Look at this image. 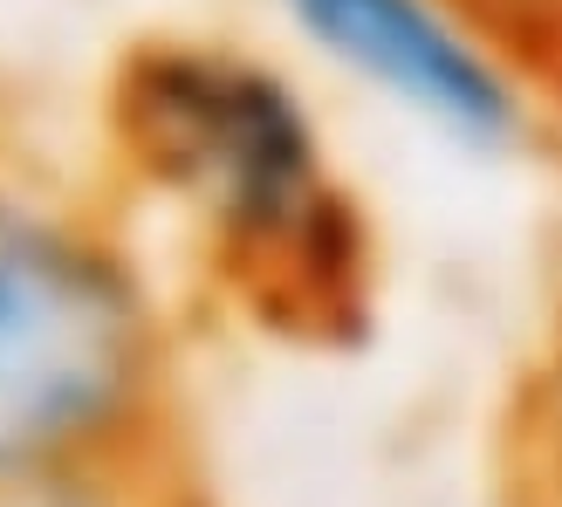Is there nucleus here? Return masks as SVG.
I'll list each match as a JSON object with an SVG mask.
<instances>
[{"label":"nucleus","mask_w":562,"mask_h":507,"mask_svg":"<svg viewBox=\"0 0 562 507\" xmlns=\"http://www.w3.org/2000/svg\"><path fill=\"white\" fill-rule=\"evenodd\" d=\"M515 466H521V507H562V329L549 336L536 378L521 391Z\"/></svg>","instance_id":"nucleus-4"},{"label":"nucleus","mask_w":562,"mask_h":507,"mask_svg":"<svg viewBox=\"0 0 562 507\" xmlns=\"http://www.w3.org/2000/svg\"><path fill=\"white\" fill-rule=\"evenodd\" d=\"M110 131L261 323L289 336L363 323L371 219L295 76L234 42H145L117 69Z\"/></svg>","instance_id":"nucleus-1"},{"label":"nucleus","mask_w":562,"mask_h":507,"mask_svg":"<svg viewBox=\"0 0 562 507\" xmlns=\"http://www.w3.org/2000/svg\"><path fill=\"white\" fill-rule=\"evenodd\" d=\"M172 336L137 254L69 206L0 200V494L158 466Z\"/></svg>","instance_id":"nucleus-2"},{"label":"nucleus","mask_w":562,"mask_h":507,"mask_svg":"<svg viewBox=\"0 0 562 507\" xmlns=\"http://www.w3.org/2000/svg\"><path fill=\"white\" fill-rule=\"evenodd\" d=\"M323 69L453 151L536 137L542 76L473 0H274Z\"/></svg>","instance_id":"nucleus-3"},{"label":"nucleus","mask_w":562,"mask_h":507,"mask_svg":"<svg viewBox=\"0 0 562 507\" xmlns=\"http://www.w3.org/2000/svg\"><path fill=\"white\" fill-rule=\"evenodd\" d=\"M555 227H562V185H555Z\"/></svg>","instance_id":"nucleus-6"},{"label":"nucleus","mask_w":562,"mask_h":507,"mask_svg":"<svg viewBox=\"0 0 562 507\" xmlns=\"http://www.w3.org/2000/svg\"><path fill=\"white\" fill-rule=\"evenodd\" d=\"M515 48L536 63L542 90H562V0H528L515 21Z\"/></svg>","instance_id":"nucleus-5"}]
</instances>
